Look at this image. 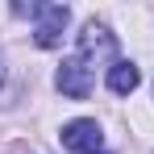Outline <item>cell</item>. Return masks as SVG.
<instances>
[{"mask_svg":"<svg viewBox=\"0 0 154 154\" xmlns=\"http://www.w3.org/2000/svg\"><path fill=\"white\" fill-rule=\"evenodd\" d=\"M63 146L71 154H104V129L96 121H88V117L67 121L63 125Z\"/></svg>","mask_w":154,"mask_h":154,"instance_id":"obj_3","label":"cell"},{"mask_svg":"<svg viewBox=\"0 0 154 154\" xmlns=\"http://www.w3.org/2000/svg\"><path fill=\"white\" fill-rule=\"evenodd\" d=\"M17 17H38V29H33V42L42 50H54L63 42V29L71 21V8L67 4H13Z\"/></svg>","mask_w":154,"mask_h":154,"instance_id":"obj_1","label":"cell"},{"mask_svg":"<svg viewBox=\"0 0 154 154\" xmlns=\"http://www.w3.org/2000/svg\"><path fill=\"white\" fill-rule=\"evenodd\" d=\"M75 58L83 63V67H100V63H117V38L108 33V29L100 25V21H88L83 25V33H79V50Z\"/></svg>","mask_w":154,"mask_h":154,"instance_id":"obj_2","label":"cell"},{"mask_svg":"<svg viewBox=\"0 0 154 154\" xmlns=\"http://www.w3.org/2000/svg\"><path fill=\"white\" fill-rule=\"evenodd\" d=\"M54 83H58V92H63V96H71V100H88V96H92V83H96V75H92V67H83L75 54H71V58L58 67Z\"/></svg>","mask_w":154,"mask_h":154,"instance_id":"obj_4","label":"cell"},{"mask_svg":"<svg viewBox=\"0 0 154 154\" xmlns=\"http://www.w3.org/2000/svg\"><path fill=\"white\" fill-rule=\"evenodd\" d=\"M0 79H4V67H0Z\"/></svg>","mask_w":154,"mask_h":154,"instance_id":"obj_6","label":"cell"},{"mask_svg":"<svg viewBox=\"0 0 154 154\" xmlns=\"http://www.w3.org/2000/svg\"><path fill=\"white\" fill-rule=\"evenodd\" d=\"M137 83H142V71H137L133 63L117 58V63L108 67V92H117V96H129V92H133Z\"/></svg>","mask_w":154,"mask_h":154,"instance_id":"obj_5","label":"cell"}]
</instances>
